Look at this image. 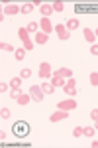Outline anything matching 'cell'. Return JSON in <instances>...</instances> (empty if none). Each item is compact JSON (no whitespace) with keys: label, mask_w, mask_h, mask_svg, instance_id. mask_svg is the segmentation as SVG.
Here are the masks:
<instances>
[{"label":"cell","mask_w":98,"mask_h":148,"mask_svg":"<svg viewBox=\"0 0 98 148\" xmlns=\"http://www.w3.org/2000/svg\"><path fill=\"white\" fill-rule=\"evenodd\" d=\"M94 126H82V136H94Z\"/></svg>","instance_id":"cell-20"},{"label":"cell","mask_w":98,"mask_h":148,"mask_svg":"<svg viewBox=\"0 0 98 148\" xmlns=\"http://www.w3.org/2000/svg\"><path fill=\"white\" fill-rule=\"evenodd\" d=\"M94 128H96V130H98V121H94Z\"/></svg>","instance_id":"cell-36"},{"label":"cell","mask_w":98,"mask_h":148,"mask_svg":"<svg viewBox=\"0 0 98 148\" xmlns=\"http://www.w3.org/2000/svg\"><path fill=\"white\" fill-rule=\"evenodd\" d=\"M67 116H69V111H61V109H57V113L51 114V123H59V121H65Z\"/></svg>","instance_id":"cell-8"},{"label":"cell","mask_w":98,"mask_h":148,"mask_svg":"<svg viewBox=\"0 0 98 148\" xmlns=\"http://www.w3.org/2000/svg\"><path fill=\"white\" fill-rule=\"evenodd\" d=\"M53 30H55V26H51V20H49V18H41V20H39V32H43V34L49 36Z\"/></svg>","instance_id":"cell-5"},{"label":"cell","mask_w":98,"mask_h":148,"mask_svg":"<svg viewBox=\"0 0 98 148\" xmlns=\"http://www.w3.org/2000/svg\"><path fill=\"white\" fill-rule=\"evenodd\" d=\"M51 83H53L55 87H65V77H61L59 73H53V77H51Z\"/></svg>","instance_id":"cell-12"},{"label":"cell","mask_w":98,"mask_h":148,"mask_svg":"<svg viewBox=\"0 0 98 148\" xmlns=\"http://www.w3.org/2000/svg\"><path fill=\"white\" fill-rule=\"evenodd\" d=\"M18 12H22V8L16 6V4H6V6H4V14H6V16H16Z\"/></svg>","instance_id":"cell-9"},{"label":"cell","mask_w":98,"mask_h":148,"mask_svg":"<svg viewBox=\"0 0 98 148\" xmlns=\"http://www.w3.org/2000/svg\"><path fill=\"white\" fill-rule=\"evenodd\" d=\"M26 30H28V34H37L39 32V22H30L26 26Z\"/></svg>","instance_id":"cell-15"},{"label":"cell","mask_w":98,"mask_h":148,"mask_svg":"<svg viewBox=\"0 0 98 148\" xmlns=\"http://www.w3.org/2000/svg\"><path fill=\"white\" fill-rule=\"evenodd\" d=\"M41 91H43L45 95H53L55 93V85L53 83H43V85H41Z\"/></svg>","instance_id":"cell-17"},{"label":"cell","mask_w":98,"mask_h":148,"mask_svg":"<svg viewBox=\"0 0 98 148\" xmlns=\"http://www.w3.org/2000/svg\"><path fill=\"white\" fill-rule=\"evenodd\" d=\"M90 85L98 87V73H90Z\"/></svg>","instance_id":"cell-27"},{"label":"cell","mask_w":98,"mask_h":148,"mask_svg":"<svg viewBox=\"0 0 98 148\" xmlns=\"http://www.w3.org/2000/svg\"><path fill=\"white\" fill-rule=\"evenodd\" d=\"M20 95H22V89H12V91H10V97H12V99H18Z\"/></svg>","instance_id":"cell-30"},{"label":"cell","mask_w":98,"mask_h":148,"mask_svg":"<svg viewBox=\"0 0 98 148\" xmlns=\"http://www.w3.org/2000/svg\"><path fill=\"white\" fill-rule=\"evenodd\" d=\"M0 91H2V93H4V91H12L10 83H4V81H2V83H0Z\"/></svg>","instance_id":"cell-31"},{"label":"cell","mask_w":98,"mask_h":148,"mask_svg":"<svg viewBox=\"0 0 98 148\" xmlns=\"http://www.w3.org/2000/svg\"><path fill=\"white\" fill-rule=\"evenodd\" d=\"M51 6H53V12H63V10H65V4H63L61 0H57V2H53Z\"/></svg>","instance_id":"cell-21"},{"label":"cell","mask_w":98,"mask_h":148,"mask_svg":"<svg viewBox=\"0 0 98 148\" xmlns=\"http://www.w3.org/2000/svg\"><path fill=\"white\" fill-rule=\"evenodd\" d=\"M67 30H69V32H71V30H76V28H80V24H78V20H76V18H71V20H67Z\"/></svg>","instance_id":"cell-16"},{"label":"cell","mask_w":98,"mask_h":148,"mask_svg":"<svg viewBox=\"0 0 98 148\" xmlns=\"http://www.w3.org/2000/svg\"><path fill=\"white\" fill-rule=\"evenodd\" d=\"M47 40H49V36L43 34V32H37L35 34V44H47Z\"/></svg>","instance_id":"cell-18"},{"label":"cell","mask_w":98,"mask_h":148,"mask_svg":"<svg viewBox=\"0 0 98 148\" xmlns=\"http://www.w3.org/2000/svg\"><path fill=\"white\" fill-rule=\"evenodd\" d=\"M90 53H92V56H98V44H92V46H90Z\"/></svg>","instance_id":"cell-33"},{"label":"cell","mask_w":98,"mask_h":148,"mask_svg":"<svg viewBox=\"0 0 98 148\" xmlns=\"http://www.w3.org/2000/svg\"><path fill=\"white\" fill-rule=\"evenodd\" d=\"M57 109H61V111H73V109H76V101L75 99H65V101L57 103Z\"/></svg>","instance_id":"cell-6"},{"label":"cell","mask_w":98,"mask_h":148,"mask_svg":"<svg viewBox=\"0 0 98 148\" xmlns=\"http://www.w3.org/2000/svg\"><path fill=\"white\" fill-rule=\"evenodd\" d=\"M0 47H2V51H16V49H14V46H12V44H8V42H2V44H0Z\"/></svg>","instance_id":"cell-24"},{"label":"cell","mask_w":98,"mask_h":148,"mask_svg":"<svg viewBox=\"0 0 98 148\" xmlns=\"http://www.w3.org/2000/svg\"><path fill=\"white\" fill-rule=\"evenodd\" d=\"M30 95H32V99L35 103L43 101V97H45V93L41 91V85H32V87H30Z\"/></svg>","instance_id":"cell-3"},{"label":"cell","mask_w":98,"mask_h":148,"mask_svg":"<svg viewBox=\"0 0 98 148\" xmlns=\"http://www.w3.org/2000/svg\"><path fill=\"white\" fill-rule=\"evenodd\" d=\"M0 116H2V121L10 119V109H2V111H0Z\"/></svg>","instance_id":"cell-29"},{"label":"cell","mask_w":98,"mask_h":148,"mask_svg":"<svg viewBox=\"0 0 98 148\" xmlns=\"http://www.w3.org/2000/svg\"><path fill=\"white\" fill-rule=\"evenodd\" d=\"M32 10H33V4H32V2H28V4H24V6H22V14H30Z\"/></svg>","instance_id":"cell-25"},{"label":"cell","mask_w":98,"mask_h":148,"mask_svg":"<svg viewBox=\"0 0 98 148\" xmlns=\"http://www.w3.org/2000/svg\"><path fill=\"white\" fill-rule=\"evenodd\" d=\"M55 73H59L61 77H67V79H71V77H73V69H69V67H61V69H57Z\"/></svg>","instance_id":"cell-14"},{"label":"cell","mask_w":98,"mask_h":148,"mask_svg":"<svg viewBox=\"0 0 98 148\" xmlns=\"http://www.w3.org/2000/svg\"><path fill=\"white\" fill-rule=\"evenodd\" d=\"M20 77H22V79H30V77H32V69H22V73H20Z\"/></svg>","instance_id":"cell-26"},{"label":"cell","mask_w":98,"mask_h":148,"mask_svg":"<svg viewBox=\"0 0 98 148\" xmlns=\"http://www.w3.org/2000/svg\"><path fill=\"white\" fill-rule=\"evenodd\" d=\"M14 56H16V59H18V61H22L24 57H26V49H24V47H18V49L14 51Z\"/></svg>","instance_id":"cell-22"},{"label":"cell","mask_w":98,"mask_h":148,"mask_svg":"<svg viewBox=\"0 0 98 148\" xmlns=\"http://www.w3.org/2000/svg\"><path fill=\"white\" fill-rule=\"evenodd\" d=\"M94 34H96V38H98V28H96V30H94Z\"/></svg>","instance_id":"cell-37"},{"label":"cell","mask_w":98,"mask_h":148,"mask_svg":"<svg viewBox=\"0 0 98 148\" xmlns=\"http://www.w3.org/2000/svg\"><path fill=\"white\" fill-rule=\"evenodd\" d=\"M90 119H92V121H98V109H92V111H90Z\"/></svg>","instance_id":"cell-32"},{"label":"cell","mask_w":98,"mask_h":148,"mask_svg":"<svg viewBox=\"0 0 98 148\" xmlns=\"http://www.w3.org/2000/svg\"><path fill=\"white\" fill-rule=\"evenodd\" d=\"M67 87H76V81L73 79V77H71V79L67 81Z\"/></svg>","instance_id":"cell-34"},{"label":"cell","mask_w":98,"mask_h":148,"mask_svg":"<svg viewBox=\"0 0 98 148\" xmlns=\"http://www.w3.org/2000/svg\"><path fill=\"white\" fill-rule=\"evenodd\" d=\"M73 136H75V138H80V136H82V126H76V128H73Z\"/></svg>","instance_id":"cell-28"},{"label":"cell","mask_w":98,"mask_h":148,"mask_svg":"<svg viewBox=\"0 0 98 148\" xmlns=\"http://www.w3.org/2000/svg\"><path fill=\"white\" fill-rule=\"evenodd\" d=\"M63 91H65L67 95H69V97L73 99V97L76 95V87H67V85H65V87H63Z\"/></svg>","instance_id":"cell-23"},{"label":"cell","mask_w":98,"mask_h":148,"mask_svg":"<svg viewBox=\"0 0 98 148\" xmlns=\"http://www.w3.org/2000/svg\"><path fill=\"white\" fill-rule=\"evenodd\" d=\"M16 101L20 103V105H22V107H26V105H28V103L32 101V95H30V93H22V95H20V97H18V99H16Z\"/></svg>","instance_id":"cell-13"},{"label":"cell","mask_w":98,"mask_h":148,"mask_svg":"<svg viewBox=\"0 0 98 148\" xmlns=\"http://www.w3.org/2000/svg\"><path fill=\"white\" fill-rule=\"evenodd\" d=\"M55 34H57V38H59V40H63V42L71 38V32L67 30L65 24H57V26H55Z\"/></svg>","instance_id":"cell-4"},{"label":"cell","mask_w":98,"mask_h":148,"mask_svg":"<svg viewBox=\"0 0 98 148\" xmlns=\"http://www.w3.org/2000/svg\"><path fill=\"white\" fill-rule=\"evenodd\" d=\"M12 132H14L18 138H24V136L30 134V126H28V123H24V121H18L16 125L12 126Z\"/></svg>","instance_id":"cell-1"},{"label":"cell","mask_w":98,"mask_h":148,"mask_svg":"<svg viewBox=\"0 0 98 148\" xmlns=\"http://www.w3.org/2000/svg\"><path fill=\"white\" fill-rule=\"evenodd\" d=\"M82 34H84V40H87L88 44H94V42H96V34H94V30L84 28V30H82Z\"/></svg>","instance_id":"cell-10"},{"label":"cell","mask_w":98,"mask_h":148,"mask_svg":"<svg viewBox=\"0 0 98 148\" xmlns=\"http://www.w3.org/2000/svg\"><path fill=\"white\" fill-rule=\"evenodd\" d=\"M10 87L12 89H22V77H14L10 81Z\"/></svg>","instance_id":"cell-19"},{"label":"cell","mask_w":98,"mask_h":148,"mask_svg":"<svg viewBox=\"0 0 98 148\" xmlns=\"http://www.w3.org/2000/svg\"><path fill=\"white\" fill-rule=\"evenodd\" d=\"M39 12H41L43 18H49V16L53 14V6H51V4H41V6H39Z\"/></svg>","instance_id":"cell-11"},{"label":"cell","mask_w":98,"mask_h":148,"mask_svg":"<svg viewBox=\"0 0 98 148\" xmlns=\"http://www.w3.org/2000/svg\"><path fill=\"white\" fill-rule=\"evenodd\" d=\"M41 79H47V77H51V65L47 63V61H41L39 63V73H37Z\"/></svg>","instance_id":"cell-7"},{"label":"cell","mask_w":98,"mask_h":148,"mask_svg":"<svg viewBox=\"0 0 98 148\" xmlns=\"http://www.w3.org/2000/svg\"><path fill=\"white\" fill-rule=\"evenodd\" d=\"M18 36H20V40H22V44H24V49H26V51H32L33 49V42L30 40L28 30H26V28H20V30H18Z\"/></svg>","instance_id":"cell-2"},{"label":"cell","mask_w":98,"mask_h":148,"mask_svg":"<svg viewBox=\"0 0 98 148\" xmlns=\"http://www.w3.org/2000/svg\"><path fill=\"white\" fill-rule=\"evenodd\" d=\"M90 146H92V148H98V140H92V142H90Z\"/></svg>","instance_id":"cell-35"}]
</instances>
